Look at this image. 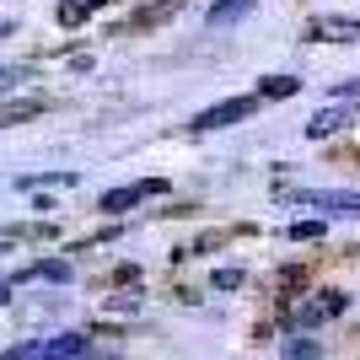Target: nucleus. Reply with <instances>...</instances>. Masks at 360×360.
I'll return each mask as SVG.
<instances>
[{
    "instance_id": "nucleus-1",
    "label": "nucleus",
    "mask_w": 360,
    "mask_h": 360,
    "mask_svg": "<svg viewBox=\"0 0 360 360\" xmlns=\"http://www.w3.org/2000/svg\"><path fill=\"white\" fill-rule=\"evenodd\" d=\"M296 205H312V210H333V215H360V188H301L285 194Z\"/></svg>"
},
{
    "instance_id": "nucleus-2",
    "label": "nucleus",
    "mask_w": 360,
    "mask_h": 360,
    "mask_svg": "<svg viewBox=\"0 0 360 360\" xmlns=\"http://www.w3.org/2000/svg\"><path fill=\"white\" fill-rule=\"evenodd\" d=\"M258 108V97H231V103H215V108H205V113H194V135H205V129H226V124H242L248 113Z\"/></svg>"
},
{
    "instance_id": "nucleus-3",
    "label": "nucleus",
    "mask_w": 360,
    "mask_h": 360,
    "mask_svg": "<svg viewBox=\"0 0 360 360\" xmlns=\"http://www.w3.org/2000/svg\"><path fill=\"white\" fill-rule=\"evenodd\" d=\"M345 307H349V296H345V290H317V301L307 296V301L296 307V317H290V323H296V328H317V323L339 317Z\"/></svg>"
},
{
    "instance_id": "nucleus-4",
    "label": "nucleus",
    "mask_w": 360,
    "mask_h": 360,
    "mask_svg": "<svg viewBox=\"0 0 360 360\" xmlns=\"http://www.w3.org/2000/svg\"><path fill=\"white\" fill-rule=\"evenodd\" d=\"M150 194H167V183L146 178V183H129V188H108V194L97 199V210H103V215H124V210H135L140 199H150Z\"/></svg>"
},
{
    "instance_id": "nucleus-5",
    "label": "nucleus",
    "mask_w": 360,
    "mask_h": 360,
    "mask_svg": "<svg viewBox=\"0 0 360 360\" xmlns=\"http://www.w3.org/2000/svg\"><path fill=\"white\" fill-rule=\"evenodd\" d=\"M307 38H317V44H360V16H312Z\"/></svg>"
},
{
    "instance_id": "nucleus-6",
    "label": "nucleus",
    "mask_w": 360,
    "mask_h": 360,
    "mask_svg": "<svg viewBox=\"0 0 360 360\" xmlns=\"http://www.w3.org/2000/svg\"><path fill=\"white\" fill-rule=\"evenodd\" d=\"M345 124H349V108H323V113L307 119V140H328V135H339Z\"/></svg>"
},
{
    "instance_id": "nucleus-7",
    "label": "nucleus",
    "mask_w": 360,
    "mask_h": 360,
    "mask_svg": "<svg viewBox=\"0 0 360 360\" xmlns=\"http://www.w3.org/2000/svg\"><path fill=\"white\" fill-rule=\"evenodd\" d=\"M108 0H60V6H54V22H60V27H81V22H86L91 11H103Z\"/></svg>"
},
{
    "instance_id": "nucleus-8",
    "label": "nucleus",
    "mask_w": 360,
    "mask_h": 360,
    "mask_svg": "<svg viewBox=\"0 0 360 360\" xmlns=\"http://www.w3.org/2000/svg\"><path fill=\"white\" fill-rule=\"evenodd\" d=\"M296 91H301L296 75H264V81H258V103H285Z\"/></svg>"
},
{
    "instance_id": "nucleus-9",
    "label": "nucleus",
    "mask_w": 360,
    "mask_h": 360,
    "mask_svg": "<svg viewBox=\"0 0 360 360\" xmlns=\"http://www.w3.org/2000/svg\"><path fill=\"white\" fill-rule=\"evenodd\" d=\"M16 280H54V285H60V280H70V264H65V258H44V264H27Z\"/></svg>"
},
{
    "instance_id": "nucleus-10",
    "label": "nucleus",
    "mask_w": 360,
    "mask_h": 360,
    "mask_svg": "<svg viewBox=\"0 0 360 360\" xmlns=\"http://www.w3.org/2000/svg\"><path fill=\"white\" fill-rule=\"evenodd\" d=\"M44 97H27V103H6L0 108V129H11V124H22V119H32V113H44Z\"/></svg>"
},
{
    "instance_id": "nucleus-11",
    "label": "nucleus",
    "mask_w": 360,
    "mask_h": 360,
    "mask_svg": "<svg viewBox=\"0 0 360 360\" xmlns=\"http://www.w3.org/2000/svg\"><path fill=\"white\" fill-rule=\"evenodd\" d=\"M248 6H253V0H215V6H210V22H215V27H221V22H237Z\"/></svg>"
},
{
    "instance_id": "nucleus-12",
    "label": "nucleus",
    "mask_w": 360,
    "mask_h": 360,
    "mask_svg": "<svg viewBox=\"0 0 360 360\" xmlns=\"http://www.w3.org/2000/svg\"><path fill=\"white\" fill-rule=\"evenodd\" d=\"M242 285H248V274H242V269H215L210 274V290H242Z\"/></svg>"
},
{
    "instance_id": "nucleus-13",
    "label": "nucleus",
    "mask_w": 360,
    "mask_h": 360,
    "mask_svg": "<svg viewBox=\"0 0 360 360\" xmlns=\"http://www.w3.org/2000/svg\"><path fill=\"white\" fill-rule=\"evenodd\" d=\"M317 355H323L317 339H290V345H285V360H317Z\"/></svg>"
},
{
    "instance_id": "nucleus-14",
    "label": "nucleus",
    "mask_w": 360,
    "mask_h": 360,
    "mask_svg": "<svg viewBox=\"0 0 360 360\" xmlns=\"http://www.w3.org/2000/svg\"><path fill=\"white\" fill-rule=\"evenodd\" d=\"M178 6H183V0H156V6H146L135 22H146V27H150V22H162V16H167V11H178Z\"/></svg>"
},
{
    "instance_id": "nucleus-15",
    "label": "nucleus",
    "mask_w": 360,
    "mask_h": 360,
    "mask_svg": "<svg viewBox=\"0 0 360 360\" xmlns=\"http://www.w3.org/2000/svg\"><path fill=\"white\" fill-rule=\"evenodd\" d=\"M323 237V221H296L290 226V242H317Z\"/></svg>"
},
{
    "instance_id": "nucleus-16",
    "label": "nucleus",
    "mask_w": 360,
    "mask_h": 360,
    "mask_svg": "<svg viewBox=\"0 0 360 360\" xmlns=\"http://www.w3.org/2000/svg\"><path fill=\"white\" fill-rule=\"evenodd\" d=\"M22 75H27V65H6V70H0V91H16Z\"/></svg>"
},
{
    "instance_id": "nucleus-17",
    "label": "nucleus",
    "mask_w": 360,
    "mask_h": 360,
    "mask_svg": "<svg viewBox=\"0 0 360 360\" xmlns=\"http://www.w3.org/2000/svg\"><path fill=\"white\" fill-rule=\"evenodd\" d=\"M140 280V264H119V269H113V285H135Z\"/></svg>"
},
{
    "instance_id": "nucleus-18",
    "label": "nucleus",
    "mask_w": 360,
    "mask_h": 360,
    "mask_svg": "<svg viewBox=\"0 0 360 360\" xmlns=\"http://www.w3.org/2000/svg\"><path fill=\"white\" fill-rule=\"evenodd\" d=\"M333 97H360V81H345V86H333Z\"/></svg>"
},
{
    "instance_id": "nucleus-19",
    "label": "nucleus",
    "mask_w": 360,
    "mask_h": 360,
    "mask_svg": "<svg viewBox=\"0 0 360 360\" xmlns=\"http://www.w3.org/2000/svg\"><path fill=\"white\" fill-rule=\"evenodd\" d=\"M11 32H16V22H0V38H11Z\"/></svg>"
},
{
    "instance_id": "nucleus-20",
    "label": "nucleus",
    "mask_w": 360,
    "mask_h": 360,
    "mask_svg": "<svg viewBox=\"0 0 360 360\" xmlns=\"http://www.w3.org/2000/svg\"><path fill=\"white\" fill-rule=\"evenodd\" d=\"M6 301H11V285H0V307H6Z\"/></svg>"
}]
</instances>
